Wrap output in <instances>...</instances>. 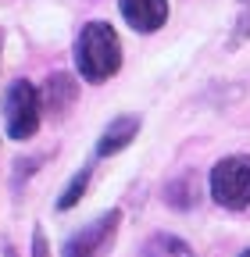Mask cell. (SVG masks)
<instances>
[{
    "label": "cell",
    "instance_id": "obj_1",
    "mask_svg": "<svg viewBox=\"0 0 250 257\" xmlns=\"http://www.w3.org/2000/svg\"><path fill=\"white\" fill-rule=\"evenodd\" d=\"M121 64V47L107 22H86L75 40V68L86 82H107Z\"/></svg>",
    "mask_w": 250,
    "mask_h": 257
},
{
    "label": "cell",
    "instance_id": "obj_7",
    "mask_svg": "<svg viewBox=\"0 0 250 257\" xmlns=\"http://www.w3.org/2000/svg\"><path fill=\"white\" fill-rule=\"evenodd\" d=\"M143 257H193V250H190V243L179 239V236L158 232V236H150V239H147Z\"/></svg>",
    "mask_w": 250,
    "mask_h": 257
},
{
    "label": "cell",
    "instance_id": "obj_4",
    "mask_svg": "<svg viewBox=\"0 0 250 257\" xmlns=\"http://www.w3.org/2000/svg\"><path fill=\"white\" fill-rule=\"evenodd\" d=\"M118 221H121L118 211H104L97 221H89L86 229H79V232L65 243V257H104V250L114 243Z\"/></svg>",
    "mask_w": 250,
    "mask_h": 257
},
{
    "label": "cell",
    "instance_id": "obj_9",
    "mask_svg": "<svg viewBox=\"0 0 250 257\" xmlns=\"http://www.w3.org/2000/svg\"><path fill=\"white\" fill-rule=\"evenodd\" d=\"M89 175H93V168L86 165L72 182H68V189H65V197H57V207L61 211H68V207H75L79 200H82V193H86V186H89Z\"/></svg>",
    "mask_w": 250,
    "mask_h": 257
},
{
    "label": "cell",
    "instance_id": "obj_12",
    "mask_svg": "<svg viewBox=\"0 0 250 257\" xmlns=\"http://www.w3.org/2000/svg\"><path fill=\"white\" fill-rule=\"evenodd\" d=\"M243 4H250V0H243Z\"/></svg>",
    "mask_w": 250,
    "mask_h": 257
},
{
    "label": "cell",
    "instance_id": "obj_8",
    "mask_svg": "<svg viewBox=\"0 0 250 257\" xmlns=\"http://www.w3.org/2000/svg\"><path fill=\"white\" fill-rule=\"evenodd\" d=\"M47 96H50V104H54V107H68V104L75 100V82H72V75H65V72L50 75V82H47Z\"/></svg>",
    "mask_w": 250,
    "mask_h": 257
},
{
    "label": "cell",
    "instance_id": "obj_11",
    "mask_svg": "<svg viewBox=\"0 0 250 257\" xmlns=\"http://www.w3.org/2000/svg\"><path fill=\"white\" fill-rule=\"evenodd\" d=\"M243 257H250V250H243Z\"/></svg>",
    "mask_w": 250,
    "mask_h": 257
},
{
    "label": "cell",
    "instance_id": "obj_2",
    "mask_svg": "<svg viewBox=\"0 0 250 257\" xmlns=\"http://www.w3.org/2000/svg\"><path fill=\"white\" fill-rule=\"evenodd\" d=\"M211 197L214 204H222L229 211L250 207V157L246 154L222 157L211 168Z\"/></svg>",
    "mask_w": 250,
    "mask_h": 257
},
{
    "label": "cell",
    "instance_id": "obj_6",
    "mask_svg": "<svg viewBox=\"0 0 250 257\" xmlns=\"http://www.w3.org/2000/svg\"><path fill=\"white\" fill-rule=\"evenodd\" d=\"M136 133H140V114H118V118L104 128V136H100V143H97V154H100V157H111V154L125 150V147L136 140Z\"/></svg>",
    "mask_w": 250,
    "mask_h": 257
},
{
    "label": "cell",
    "instance_id": "obj_3",
    "mask_svg": "<svg viewBox=\"0 0 250 257\" xmlns=\"http://www.w3.org/2000/svg\"><path fill=\"white\" fill-rule=\"evenodd\" d=\"M4 128H8L11 140H29V136H36V128H40V93L25 79L8 86V96H4Z\"/></svg>",
    "mask_w": 250,
    "mask_h": 257
},
{
    "label": "cell",
    "instance_id": "obj_10",
    "mask_svg": "<svg viewBox=\"0 0 250 257\" xmlns=\"http://www.w3.org/2000/svg\"><path fill=\"white\" fill-rule=\"evenodd\" d=\"M33 257H50V246H47V236H43L40 225L33 229Z\"/></svg>",
    "mask_w": 250,
    "mask_h": 257
},
{
    "label": "cell",
    "instance_id": "obj_5",
    "mask_svg": "<svg viewBox=\"0 0 250 257\" xmlns=\"http://www.w3.org/2000/svg\"><path fill=\"white\" fill-rule=\"evenodd\" d=\"M118 8L136 32H158L168 18V0H118Z\"/></svg>",
    "mask_w": 250,
    "mask_h": 257
}]
</instances>
